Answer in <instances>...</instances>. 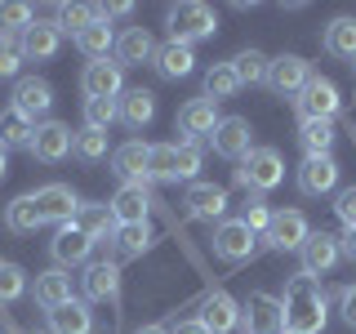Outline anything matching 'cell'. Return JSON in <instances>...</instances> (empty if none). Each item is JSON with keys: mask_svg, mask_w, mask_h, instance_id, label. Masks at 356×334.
<instances>
[{"mask_svg": "<svg viewBox=\"0 0 356 334\" xmlns=\"http://www.w3.org/2000/svg\"><path fill=\"white\" fill-rule=\"evenodd\" d=\"M281 308H285V330H303V334L325 330V312L330 308H325V289L316 285V276H307V272L289 276Z\"/></svg>", "mask_w": 356, "mask_h": 334, "instance_id": "cell-1", "label": "cell"}, {"mask_svg": "<svg viewBox=\"0 0 356 334\" xmlns=\"http://www.w3.org/2000/svg\"><path fill=\"white\" fill-rule=\"evenodd\" d=\"M165 27H170V40H178V45H196V40L214 36L218 14H214L209 5H200V0H183V5H174L170 14H165Z\"/></svg>", "mask_w": 356, "mask_h": 334, "instance_id": "cell-2", "label": "cell"}, {"mask_svg": "<svg viewBox=\"0 0 356 334\" xmlns=\"http://www.w3.org/2000/svg\"><path fill=\"white\" fill-rule=\"evenodd\" d=\"M281 178H285V156L276 148H254L236 170V183L250 187V192H272Z\"/></svg>", "mask_w": 356, "mask_h": 334, "instance_id": "cell-3", "label": "cell"}, {"mask_svg": "<svg viewBox=\"0 0 356 334\" xmlns=\"http://www.w3.org/2000/svg\"><path fill=\"white\" fill-rule=\"evenodd\" d=\"M196 170H200L196 143H161V148H152V178L178 183V178H196Z\"/></svg>", "mask_w": 356, "mask_h": 334, "instance_id": "cell-4", "label": "cell"}, {"mask_svg": "<svg viewBox=\"0 0 356 334\" xmlns=\"http://www.w3.org/2000/svg\"><path fill=\"white\" fill-rule=\"evenodd\" d=\"M294 107H298V116H303V120H334V116H339V107H343L339 85L325 81V76H312V81L303 85V94L294 98Z\"/></svg>", "mask_w": 356, "mask_h": 334, "instance_id": "cell-5", "label": "cell"}, {"mask_svg": "<svg viewBox=\"0 0 356 334\" xmlns=\"http://www.w3.org/2000/svg\"><path fill=\"white\" fill-rule=\"evenodd\" d=\"M312 237L303 209H272V223L263 232V245L267 250H303V241Z\"/></svg>", "mask_w": 356, "mask_h": 334, "instance_id": "cell-6", "label": "cell"}, {"mask_svg": "<svg viewBox=\"0 0 356 334\" xmlns=\"http://www.w3.org/2000/svg\"><path fill=\"white\" fill-rule=\"evenodd\" d=\"M259 250V232H250L241 218H222L214 228V254L222 263H245Z\"/></svg>", "mask_w": 356, "mask_h": 334, "instance_id": "cell-7", "label": "cell"}, {"mask_svg": "<svg viewBox=\"0 0 356 334\" xmlns=\"http://www.w3.org/2000/svg\"><path fill=\"white\" fill-rule=\"evenodd\" d=\"M209 143H214V152L227 156V161H245V156L254 152V129H250L245 116H218Z\"/></svg>", "mask_w": 356, "mask_h": 334, "instance_id": "cell-8", "label": "cell"}, {"mask_svg": "<svg viewBox=\"0 0 356 334\" xmlns=\"http://www.w3.org/2000/svg\"><path fill=\"white\" fill-rule=\"evenodd\" d=\"M72 143H76V134L63 125V120H40L36 125V134H31V156L36 161H44V165H58L63 156H72Z\"/></svg>", "mask_w": 356, "mask_h": 334, "instance_id": "cell-9", "label": "cell"}, {"mask_svg": "<svg viewBox=\"0 0 356 334\" xmlns=\"http://www.w3.org/2000/svg\"><path fill=\"white\" fill-rule=\"evenodd\" d=\"M245 334H285V308L272 294H250V303L241 308Z\"/></svg>", "mask_w": 356, "mask_h": 334, "instance_id": "cell-10", "label": "cell"}, {"mask_svg": "<svg viewBox=\"0 0 356 334\" xmlns=\"http://www.w3.org/2000/svg\"><path fill=\"white\" fill-rule=\"evenodd\" d=\"M81 89H85V98H107V103H116L120 94H125V67L120 63H89L85 67V76H81Z\"/></svg>", "mask_w": 356, "mask_h": 334, "instance_id": "cell-11", "label": "cell"}, {"mask_svg": "<svg viewBox=\"0 0 356 334\" xmlns=\"http://www.w3.org/2000/svg\"><path fill=\"white\" fill-rule=\"evenodd\" d=\"M111 170L125 178V183H143V187H147L152 183V148L143 138L120 143V148L111 152Z\"/></svg>", "mask_w": 356, "mask_h": 334, "instance_id": "cell-12", "label": "cell"}, {"mask_svg": "<svg viewBox=\"0 0 356 334\" xmlns=\"http://www.w3.org/2000/svg\"><path fill=\"white\" fill-rule=\"evenodd\" d=\"M307 81H312V67L298 54H281V58H272V67H267V85L281 98H298Z\"/></svg>", "mask_w": 356, "mask_h": 334, "instance_id": "cell-13", "label": "cell"}, {"mask_svg": "<svg viewBox=\"0 0 356 334\" xmlns=\"http://www.w3.org/2000/svg\"><path fill=\"white\" fill-rule=\"evenodd\" d=\"M36 196V209H40V223H72L76 218V205H81V200H76V192L67 183H44L40 192H31Z\"/></svg>", "mask_w": 356, "mask_h": 334, "instance_id": "cell-14", "label": "cell"}, {"mask_svg": "<svg viewBox=\"0 0 356 334\" xmlns=\"http://www.w3.org/2000/svg\"><path fill=\"white\" fill-rule=\"evenodd\" d=\"M298 259H303L307 276H325L330 267L343 259V245H339V237H330V232H312L303 241V250H298Z\"/></svg>", "mask_w": 356, "mask_h": 334, "instance_id": "cell-15", "label": "cell"}, {"mask_svg": "<svg viewBox=\"0 0 356 334\" xmlns=\"http://www.w3.org/2000/svg\"><path fill=\"white\" fill-rule=\"evenodd\" d=\"M89 250H94V241L85 237L76 223H63L58 232H54V241H49V254H54V263L63 267H76V263H89Z\"/></svg>", "mask_w": 356, "mask_h": 334, "instance_id": "cell-16", "label": "cell"}, {"mask_svg": "<svg viewBox=\"0 0 356 334\" xmlns=\"http://www.w3.org/2000/svg\"><path fill=\"white\" fill-rule=\"evenodd\" d=\"M218 125V111L209 98H192V103H183L178 107V134H183V143H200V138H209Z\"/></svg>", "mask_w": 356, "mask_h": 334, "instance_id": "cell-17", "label": "cell"}, {"mask_svg": "<svg viewBox=\"0 0 356 334\" xmlns=\"http://www.w3.org/2000/svg\"><path fill=\"white\" fill-rule=\"evenodd\" d=\"M334 183H339V161L334 156H303V165H298L303 196H325L334 192Z\"/></svg>", "mask_w": 356, "mask_h": 334, "instance_id": "cell-18", "label": "cell"}, {"mask_svg": "<svg viewBox=\"0 0 356 334\" xmlns=\"http://www.w3.org/2000/svg\"><path fill=\"white\" fill-rule=\"evenodd\" d=\"M152 192L143 183H120L116 196H111V214H116V223H147L152 214Z\"/></svg>", "mask_w": 356, "mask_h": 334, "instance_id": "cell-19", "label": "cell"}, {"mask_svg": "<svg viewBox=\"0 0 356 334\" xmlns=\"http://www.w3.org/2000/svg\"><path fill=\"white\" fill-rule=\"evenodd\" d=\"M183 205H187V214H192V218L222 223V214H227V192L214 187V183H192V187H187V196H183Z\"/></svg>", "mask_w": 356, "mask_h": 334, "instance_id": "cell-20", "label": "cell"}, {"mask_svg": "<svg viewBox=\"0 0 356 334\" xmlns=\"http://www.w3.org/2000/svg\"><path fill=\"white\" fill-rule=\"evenodd\" d=\"M14 107H18L27 120L49 116V107H54V89H49V81H40V76H22V81L14 85Z\"/></svg>", "mask_w": 356, "mask_h": 334, "instance_id": "cell-21", "label": "cell"}, {"mask_svg": "<svg viewBox=\"0 0 356 334\" xmlns=\"http://www.w3.org/2000/svg\"><path fill=\"white\" fill-rule=\"evenodd\" d=\"M58 40H63L58 22H44V18H31V27L18 36V45H22V58H36V63L54 58V54H58Z\"/></svg>", "mask_w": 356, "mask_h": 334, "instance_id": "cell-22", "label": "cell"}, {"mask_svg": "<svg viewBox=\"0 0 356 334\" xmlns=\"http://www.w3.org/2000/svg\"><path fill=\"white\" fill-rule=\"evenodd\" d=\"M76 228L85 232L89 241H111L116 237V214H111V205H98V200H81V205H76Z\"/></svg>", "mask_w": 356, "mask_h": 334, "instance_id": "cell-23", "label": "cell"}, {"mask_svg": "<svg viewBox=\"0 0 356 334\" xmlns=\"http://www.w3.org/2000/svg\"><path fill=\"white\" fill-rule=\"evenodd\" d=\"M116 63L120 67H143V63H156V40L147 27H129L116 36Z\"/></svg>", "mask_w": 356, "mask_h": 334, "instance_id": "cell-24", "label": "cell"}, {"mask_svg": "<svg viewBox=\"0 0 356 334\" xmlns=\"http://www.w3.org/2000/svg\"><path fill=\"white\" fill-rule=\"evenodd\" d=\"M196 321H200V326H205L209 334H232V330L241 326V308L232 303L222 289H214V294L205 299V308H200V317H196Z\"/></svg>", "mask_w": 356, "mask_h": 334, "instance_id": "cell-25", "label": "cell"}, {"mask_svg": "<svg viewBox=\"0 0 356 334\" xmlns=\"http://www.w3.org/2000/svg\"><path fill=\"white\" fill-rule=\"evenodd\" d=\"M85 299H94V303H111V299L120 294V267L116 263H89L85 267Z\"/></svg>", "mask_w": 356, "mask_h": 334, "instance_id": "cell-26", "label": "cell"}, {"mask_svg": "<svg viewBox=\"0 0 356 334\" xmlns=\"http://www.w3.org/2000/svg\"><path fill=\"white\" fill-rule=\"evenodd\" d=\"M116 111L129 129H143V125H152V116H156V94L152 89H125V94L116 98Z\"/></svg>", "mask_w": 356, "mask_h": 334, "instance_id": "cell-27", "label": "cell"}, {"mask_svg": "<svg viewBox=\"0 0 356 334\" xmlns=\"http://www.w3.org/2000/svg\"><path fill=\"white\" fill-rule=\"evenodd\" d=\"M49 334H94V312L81 299H72V303L49 312Z\"/></svg>", "mask_w": 356, "mask_h": 334, "instance_id": "cell-28", "label": "cell"}, {"mask_svg": "<svg viewBox=\"0 0 356 334\" xmlns=\"http://www.w3.org/2000/svg\"><path fill=\"white\" fill-rule=\"evenodd\" d=\"M36 303H40L44 312L72 303V276H67L63 267H49V272H40V276H36Z\"/></svg>", "mask_w": 356, "mask_h": 334, "instance_id": "cell-29", "label": "cell"}, {"mask_svg": "<svg viewBox=\"0 0 356 334\" xmlns=\"http://www.w3.org/2000/svg\"><path fill=\"white\" fill-rule=\"evenodd\" d=\"M192 67H196V54H192V45H161L156 49V72L161 76H170V81H183V76H192Z\"/></svg>", "mask_w": 356, "mask_h": 334, "instance_id": "cell-30", "label": "cell"}, {"mask_svg": "<svg viewBox=\"0 0 356 334\" xmlns=\"http://www.w3.org/2000/svg\"><path fill=\"white\" fill-rule=\"evenodd\" d=\"M76 49H81L89 63H103L107 54L116 49V31H111L107 22H98V18H94V22H89V27L81 31V36H76Z\"/></svg>", "mask_w": 356, "mask_h": 334, "instance_id": "cell-31", "label": "cell"}, {"mask_svg": "<svg viewBox=\"0 0 356 334\" xmlns=\"http://www.w3.org/2000/svg\"><path fill=\"white\" fill-rule=\"evenodd\" d=\"M31 134H36V120H27L18 107L0 111V148H31Z\"/></svg>", "mask_w": 356, "mask_h": 334, "instance_id": "cell-32", "label": "cell"}, {"mask_svg": "<svg viewBox=\"0 0 356 334\" xmlns=\"http://www.w3.org/2000/svg\"><path fill=\"white\" fill-rule=\"evenodd\" d=\"M325 54L356 63V18H334L325 27Z\"/></svg>", "mask_w": 356, "mask_h": 334, "instance_id": "cell-33", "label": "cell"}, {"mask_svg": "<svg viewBox=\"0 0 356 334\" xmlns=\"http://www.w3.org/2000/svg\"><path fill=\"white\" fill-rule=\"evenodd\" d=\"M152 223H120L116 237H111V245H116L120 254H129V259H138V254L152 250Z\"/></svg>", "mask_w": 356, "mask_h": 334, "instance_id": "cell-34", "label": "cell"}, {"mask_svg": "<svg viewBox=\"0 0 356 334\" xmlns=\"http://www.w3.org/2000/svg\"><path fill=\"white\" fill-rule=\"evenodd\" d=\"M298 148H303L307 156H330L334 120H303V125H298Z\"/></svg>", "mask_w": 356, "mask_h": 334, "instance_id": "cell-35", "label": "cell"}, {"mask_svg": "<svg viewBox=\"0 0 356 334\" xmlns=\"http://www.w3.org/2000/svg\"><path fill=\"white\" fill-rule=\"evenodd\" d=\"M5 228L9 232H18V237H22V232H36L40 228V209H36V196H18V200H9V205H5Z\"/></svg>", "mask_w": 356, "mask_h": 334, "instance_id": "cell-36", "label": "cell"}, {"mask_svg": "<svg viewBox=\"0 0 356 334\" xmlns=\"http://www.w3.org/2000/svg\"><path fill=\"white\" fill-rule=\"evenodd\" d=\"M241 89V81H236V72H232V63H214L205 72V98L209 103H222V98H232Z\"/></svg>", "mask_w": 356, "mask_h": 334, "instance_id": "cell-37", "label": "cell"}, {"mask_svg": "<svg viewBox=\"0 0 356 334\" xmlns=\"http://www.w3.org/2000/svg\"><path fill=\"white\" fill-rule=\"evenodd\" d=\"M267 67H272V58H263L259 49H245L232 58V72H236L241 85H267Z\"/></svg>", "mask_w": 356, "mask_h": 334, "instance_id": "cell-38", "label": "cell"}, {"mask_svg": "<svg viewBox=\"0 0 356 334\" xmlns=\"http://www.w3.org/2000/svg\"><path fill=\"white\" fill-rule=\"evenodd\" d=\"M27 27H31V9L27 5H0V36L5 40H18Z\"/></svg>", "mask_w": 356, "mask_h": 334, "instance_id": "cell-39", "label": "cell"}, {"mask_svg": "<svg viewBox=\"0 0 356 334\" xmlns=\"http://www.w3.org/2000/svg\"><path fill=\"white\" fill-rule=\"evenodd\" d=\"M111 120H120L116 103H107V98H85V129H111Z\"/></svg>", "mask_w": 356, "mask_h": 334, "instance_id": "cell-40", "label": "cell"}, {"mask_svg": "<svg viewBox=\"0 0 356 334\" xmlns=\"http://www.w3.org/2000/svg\"><path fill=\"white\" fill-rule=\"evenodd\" d=\"M72 152L81 156V161H103L107 156V134L103 129H81L76 143H72Z\"/></svg>", "mask_w": 356, "mask_h": 334, "instance_id": "cell-41", "label": "cell"}, {"mask_svg": "<svg viewBox=\"0 0 356 334\" xmlns=\"http://www.w3.org/2000/svg\"><path fill=\"white\" fill-rule=\"evenodd\" d=\"M22 289H27V272L18 263H0V303L22 299Z\"/></svg>", "mask_w": 356, "mask_h": 334, "instance_id": "cell-42", "label": "cell"}, {"mask_svg": "<svg viewBox=\"0 0 356 334\" xmlns=\"http://www.w3.org/2000/svg\"><path fill=\"white\" fill-rule=\"evenodd\" d=\"M89 22H94V5H58V31L81 36Z\"/></svg>", "mask_w": 356, "mask_h": 334, "instance_id": "cell-43", "label": "cell"}, {"mask_svg": "<svg viewBox=\"0 0 356 334\" xmlns=\"http://www.w3.org/2000/svg\"><path fill=\"white\" fill-rule=\"evenodd\" d=\"M18 67H22V45H18V40H5V36H0V81L18 76Z\"/></svg>", "mask_w": 356, "mask_h": 334, "instance_id": "cell-44", "label": "cell"}, {"mask_svg": "<svg viewBox=\"0 0 356 334\" xmlns=\"http://www.w3.org/2000/svg\"><path fill=\"white\" fill-rule=\"evenodd\" d=\"M241 223L250 232H267V223H272V209L263 205V200H250V205H245V214H241Z\"/></svg>", "mask_w": 356, "mask_h": 334, "instance_id": "cell-45", "label": "cell"}, {"mask_svg": "<svg viewBox=\"0 0 356 334\" xmlns=\"http://www.w3.org/2000/svg\"><path fill=\"white\" fill-rule=\"evenodd\" d=\"M339 218H343V228H356V187H348V192H339Z\"/></svg>", "mask_w": 356, "mask_h": 334, "instance_id": "cell-46", "label": "cell"}, {"mask_svg": "<svg viewBox=\"0 0 356 334\" xmlns=\"http://www.w3.org/2000/svg\"><path fill=\"white\" fill-rule=\"evenodd\" d=\"M339 312H343V321L356 330V285H348V289L339 294Z\"/></svg>", "mask_w": 356, "mask_h": 334, "instance_id": "cell-47", "label": "cell"}, {"mask_svg": "<svg viewBox=\"0 0 356 334\" xmlns=\"http://www.w3.org/2000/svg\"><path fill=\"white\" fill-rule=\"evenodd\" d=\"M339 245H343V254L356 263V228H343V237H339Z\"/></svg>", "mask_w": 356, "mask_h": 334, "instance_id": "cell-48", "label": "cell"}, {"mask_svg": "<svg viewBox=\"0 0 356 334\" xmlns=\"http://www.w3.org/2000/svg\"><path fill=\"white\" fill-rule=\"evenodd\" d=\"M170 334H209V330L200 326V321H178V326H174Z\"/></svg>", "mask_w": 356, "mask_h": 334, "instance_id": "cell-49", "label": "cell"}, {"mask_svg": "<svg viewBox=\"0 0 356 334\" xmlns=\"http://www.w3.org/2000/svg\"><path fill=\"white\" fill-rule=\"evenodd\" d=\"M9 174V148H0V178Z\"/></svg>", "mask_w": 356, "mask_h": 334, "instance_id": "cell-50", "label": "cell"}, {"mask_svg": "<svg viewBox=\"0 0 356 334\" xmlns=\"http://www.w3.org/2000/svg\"><path fill=\"white\" fill-rule=\"evenodd\" d=\"M134 334H170L165 326H143V330H134Z\"/></svg>", "mask_w": 356, "mask_h": 334, "instance_id": "cell-51", "label": "cell"}, {"mask_svg": "<svg viewBox=\"0 0 356 334\" xmlns=\"http://www.w3.org/2000/svg\"><path fill=\"white\" fill-rule=\"evenodd\" d=\"M285 334H303V330H285Z\"/></svg>", "mask_w": 356, "mask_h": 334, "instance_id": "cell-52", "label": "cell"}, {"mask_svg": "<svg viewBox=\"0 0 356 334\" xmlns=\"http://www.w3.org/2000/svg\"><path fill=\"white\" fill-rule=\"evenodd\" d=\"M5 334H18V330H5Z\"/></svg>", "mask_w": 356, "mask_h": 334, "instance_id": "cell-53", "label": "cell"}, {"mask_svg": "<svg viewBox=\"0 0 356 334\" xmlns=\"http://www.w3.org/2000/svg\"><path fill=\"white\" fill-rule=\"evenodd\" d=\"M352 67H356V63H352Z\"/></svg>", "mask_w": 356, "mask_h": 334, "instance_id": "cell-54", "label": "cell"}]
</instances>
